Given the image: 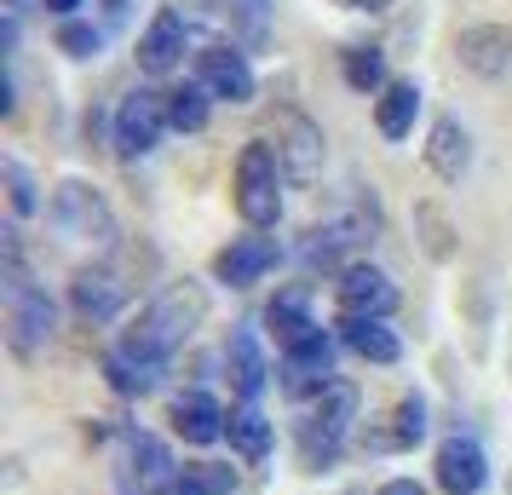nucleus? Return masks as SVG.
Masks as SVG:
<instances>
[{
	"mask_svg": "<svg viewBox=\"0 0 512 495\" xmlns=\"http://www.w3.org/2000/svg\"><path fill=\"white\" fill-rule=\"evenodd\" d=\"M271 133H277L282 173H288V179H300V185H311V179L323 173V127L305 116V110H282Z\"/></svg>",
	"mask_w": 512,
	"mask_h": 495,
	"instance_id": "0eeeda50",
	"label": "nucleus"
},
{
	"mask_svg": "<svg viewBox=\"0 0 512 495\" xmlns=\"http://www.w3.org/2000/svg\"><path fill=\"white\" fill-rule=\"evenodd\" d=\"M70 306H75V317H87V323H110V317L127 306V288H121L116 271L87 265V271H75V283H70Z\"/></svg>",
	"mask_w": 512,
	"mask_h": 495,
	"instance_id": "dca6fc26",
	"label": "nucleus"
},
{
	"mask_svg": "<svg viewBox=\"0 0 512 495\" xmlns=\"http://www.w3.org/2000/svg\"><path fill=\"white\" fill-rule=\"evenodd\" d=\"M173 432L185 438V444H196V449H208V444H219L225 438V409H219V398H208V392H185V398H173Z\"/></svg>",
	"mask_w": 512,
	"mask_h": 495,
	"instance_id": "f3484780",
	"label": "nucleus"
},
{
	"mask_svg": "<svg viewBox=\"0 0 512 495\" xmlns=\"http://www.w3.org/2000/svg\"><path fill=\"white\" fill-rule=\"evenodd\" d=\"M415 116H420V87L415 81H392V87L380 93V104H374V127H380L386 139H409Z\"/></svg>",
	"mask_w": 512,
	"mask_h": 495,
	"instance_id": "5701e85b",
	"label": "nucleus"
},
{
	"mask_svg": "<svg viewBox=\"0 0 512 495\" xmlns=\"http://www.w3.org/2000/svg\"><path fill=\"white\" fill-rule=\"evenodd\" d=\"M426 162H432L438 179L461 185V173L472 167V133H466L455 116H438L432 121V139H426Z\"/></svg>",
	"mask_w": 512,
	"mask_h": 495,
	"instance_id": "a211bd4d",
	"label": "nucleus"
},
{
	"mask_svg": "<svg viewBox=\"0 0 512 495\" xmlns=\"http://www.w3.org/2000/svg\"><path fill=\"white\" fill-rule=\"evenodd\" d=\"M340 340L369 363H397L403 357V340L386 329V317H340Z\"/></svg>",
	"mask_w": 512,
	"mask_h": 495,
	"instance_id": "4be33fe9",
	"label": "nucleus"
},
{
	"mask_svg": "<svg viewBox=\"0 0 512 495\" xmlns=\"http://www.w3.org/2000/svg\"><path fill=\"white\" fill-rule=\"evenodd\" d=\"M380 495H426L415 478H392V484H380Z\"/></svg>",
	"mask_w": 512,
	"mask_h": 495,
	"instance_id": "2f4dec72",
	"label": "nucleus"
},
{
	"mask_svg": "<svg viewBox=\"0 0 512 495\" xmlns=\"http://www.w3.org/2000/svg\"><path fill=\"white\" fill-rule=\"evenodd\" d=\"M167 375V357L144 352L139 340H121L116 352H104V380L116 386L121 398H144V392H156Z\"/></svg>",
	"mask_w": 512,
	"mask_h": 495,
	"instance_id": "9b49d317",
	"label": "nucleus"
},
{
	"mask_svg": "<svg viewBox=\"0 0 512 495\" xmlns=\"http://www.w3.org/2000/svg\"><path fill=\"white\" fill-rule=\"evenodd\" d=\"M277 260H282L277 236H236L231 248L213 260V271H219V283H231V288H254Z\"/></svg>",
	"mask_w": 512,
	"mask_h": 495,
	"instance_id": "4468645a",
	"label": "nucleus"
},
{
	"mask_svg": "<svg viewBox=\"0 0 512 495\" xmlns=\"http://www.w3.org/2000/svg\"><path fill=\"white\" fill-rule=\"evenodd\" d=\"M265 323H271L282 352H294L300 340H311V334L323 329V323L311 317V306H305V288H282L277 300H271V311H265Z\"/></svg>",
	"mask_w": 512,
	"mask_h": 495,
	"instance_id": "412c9836",
	"label": "nucleus"
},
{
	"mask_svg": "<svg viewBox=\"0 0 512 495\" xmlns=\"http://www.w3.org/2000/svg\"><path fill=\"white\" fill-rule=\"evenodd\" d=\"M0 173H6V196H12V213H35V208H41V202H35V179L24 173V162H6Z\"/></svg>",
	"mask_w": 512,
	"mask_h": 495,
	"instance_id": "7c9ffc66",
	"label": "nucleus"
},
{
	"mask_svg": "<svg viewBox=\"0 0 512 495\" xmlns=\"http://www.w3.org/2000/svg\"><path fill=\"white\" fill-rule=\"evenodd\" d=\"M208 87L202 81H185V87H173L167 93V121L179 127V133H202L208 127Z\"/></svg>",
	"mask_w": 512,
	"mask_h": 495,
	"instance_id": "a878e982",
	"label": "nucleus"
},
{
	"mask_svg": "<svg viewBox=\"0 0 512 495\" xmlns=\"http://www.w3.org/2000/svg\"><path fill=\"white\" fill-rule=\"evenodd\" d=\"M6 334H12V352L18 357H35L58 334V306L47 300V288H35L24 277L18 231H6Z\"/></svg>",
	"mask_w": 512,
	"mask_h": 495,
	"instance_id": "f257e3e1",
	"label": "nucleus"
},
{
	"mask_svg": "<svg viewBox=\"0 0 512 495\" xmlns=\"http://www.w3.org/2000/svg\"><path fill=\"white\" fill-rule=\"evenodd\" d=\"M225 438H231V449L242 461H265V455H271V421L259 415L254 403H242L231 421H225Z\"/></svg>",
	"mask_w": 512,
	"mask_h": 495,
	"instance_id": "393cba45",
	"label": "nucleus"
},
{
	"mask_svg": "<svg viewBox=\"0 0 512 495\" xmlns=\"http://www.w3.org/2000/svg\"><path fill=\"white\" fill-rule=\"evenodd\" d=\"M340 64H346V81L357 87V93L392 87V81H386V52H380V47H346V52H340Z\"/></svg>",
	"mask_w": 512,
	"mask_h": 495,
	"instance_id": "bb28decb",
	"label": "nucleus"
},
{
	"mask_svg": "<svg viewBox=\"0 0 512 495\" xmlns=\"http://www.w3.org/2000/svg\"><path fill=\"white\" fill-rule=\"evenodd\" d=\"M173 127L167 121V93H150V87H139V93H127L116 104V156L121 162H139V156H150L156 144H162V133Z\"/></svg>",
	"mask_w": 512,
	"mask_h": 495,
	"instance_id": "423d86ee",
	"label": "nucleus"
},
{
	"mask_svg": "<svg viewBox=\"0 0 512 495\" xmlns=\"http://www.w3.org/2000/svg\"><path fill=\"white\" fill-rule=\"evenodd\" d=\"M420 438H426V403H420V398H403V403H397V432H392V444L409 449V444H420Z\"/></svg>",
	"mask_w": 512,
	"mask_h": 495,
	"instance_id": "c85d7f7f",
	"label": "nucleus"
},
{
	"mask_svg": "<svg viewBox=\"0 0 512 495\" xmlns=\"http://www.w3.org/2000/svg\"><path fill=\"white\" fill-rule=\"evenodd\" d=\"M397 311V283L380 265L351 260L340 271V317H392Z\"/></svg>",
	"mask_w": 512,
	"mask_h": 495,
	"instance_id": "9d476101",
	"label": "nucleus"
},
{
	"mask_svg": "<svg viewBox=\"0 0 512 495\" xmlns=\"http://www.w3.org/2000/svg\"><path fill=\"white\" fill-rule=\"evenodd\" d=\"M340 6H346V12H386L392 0H340Z\"/></svg>",
	"mask_w": 512,
	"mask_h": 495,
	"instance_id": "473e14b6",
	"label": "nucleus"
},
{
	"mask_svg": "<svg viewBox=\"0 0 512 495\" xmlns=\"http://www.w3.org/2000/svg\"><path fill=\"white\" fill-rule=\"evenodd\" d=\"M236 472L225 467H179V478L167 484V495H231Z\"/></svg>",
	"mask_w": 512,
	"mask_h": 495,
	"instance_id": "cd10ccee",
	"label": "nucleus"
},
{
	"mask_svg": "<svg viewBox=\"0 0 512 495\" xmlns=\"http://www.w3.org/2000/svg\"><path fill=\"white\" fill-rule=\"evenodd\" d=\"M351 421H357V386H351V380H334L323 398L311 403V415L300 421V455H305V467H323V461H334V449L346 444Z\"/></svg>",
	"mask_w": 512,
	"mask_h": 495,
	"instance_id": "20e7f679",
	"label": "nucleus"
},
{
	"mask_svg": "<svg viewBox=\"0 0 512 495\" xmlns=\"http://www.w3.org/2000/svg\"><path fill=\"white\" fill-rule=\"evenodd\" d=\"M484 478H489L484 449L472 444V438H449V444L438 449V484L449 495H478L484 490Z\"/></svg>",
	"mask_w": 512,
	"mask_h": 495,
	"instance_id": "6ab92c4d",
	"label": "nucleus"
},
{
	"mask_svg": "<svg viewBox=\"0 0 512 495\" xmlns=\"http://www.w3.org/2000/svg\"><path fill=\"white\" fill-rule=\"evenodd\" d=\"M236 213L254 231H271L282 219V156L271 144H242V156H236Z\"/></svg>",
	"mask_w": 512,
	"mask_h": 495,
	"instance_id": "7ed1b4c3",
	"label": "nucleus"
},
{
	"mask_svg": "<svg viewBox=\"0 0 512 495\" xmlns=\"http://www.w3.org/2000/svg\"><path fill=\"white\" fill-rule=\"evenodd\" d=\"M271 0H225V18H231V35L242 52H265L271 47Z\"/></svg>",
	"mask_w": 512,
	"mask_h": 495,
	"instance_id": "b1692460",
	"label": "nucleus"
},
{
	"mask_svg": "<svg viewBox=\"0 0 512 495\" xmlns=\"http://www.w3.org/2000/svg\"><path fill=\"white\" fill-rule=\"evenodd\" d=\"M196 81L213 98H225V104H248L254 98V64H248V52L225 47V41H213V47L196 52Z\"/></svg>",
	"mask_w": 512,
	"mask_h": 495,
	"instance_id": "1a4fd4ad",
	"label": "nucleus"
},
{
	"mask_svg": "<svg viewBox=\"0 0 512 495\" xmlns=\"http://www.w3.org/2000/svg\"><path fill=\"white\" fill-rule=\"evenodd\" d=\"M173 478H179V467H173V455H167L162 438H156V432H133V438H127V490L167 495Z\"/></svg>",
	"mask_w": 512,
	"mask_h": 495,
	"instance_id": "2eb2a0df",
	"label": "nucleus"
},
{
	"mask_svg": "<svg viewBox=\"0 0 512 495\" xmlns=\"http://www.w3.org/2000/svg\"><path fill=\"white\" fill-rule=\"evenodd\" d=\"M185 41H190L185 18H179L173 6H162V12L150 18V29L139 35V70L144 75H173L185 64Z\"/></svg>",
	"mask_w": 512,
	"mask_h": 495,
	"instance_id": "f8f14e48",
	"label": "nucleus"
},
{
	"mask_svg": "<svg viewBox=\"0 0 512 495\" xmlns=\"http://www.w3.org/2000/svg\"><path fill=\"white\" fill-rule=\"evenodd\" d=\"M328 386H334V340H328V329H317L294 352H282V392L288 398H311V392L323 398Z\"/></svg>",
	"mask_w": 512,
	"mask_h": 495,
	"instance_id": "6e6552de",
	"label": "nucleus"
},
{
	"mask_svg": "<svg viewBox=\"0 0 512 495\" xmlns=\"http://www.w3.org/2000/svg\"><path fill=\"white\" fill-rule=\"evenodd\" d=\"M58 47L70 52V58H98L104 35H98L93 24H75V18H64V29H58Z\"/></svg>",
	"mask_w": 512,
	"mask_h": 495,
	"instance_id": "c756f323",
	"label": "nucleus"
},
{
	"mask_svg": "<svg viewBox=\"0 0 512 495\" xmlns=\"http://www.w3.org/2000/svg\"><path fill=\"white\" fill-rule=\"evenodd\" d=\"M202 317H208V294H202L196 283H179V288H167L162 300L144 311L139 329L127 334V340H139L144 352H156V357H173L190 334L202 329Z\"/></svg>",
	"mask_w": 512,
	"mask_h": 495,
	"instance_id": "f03ea898",
	"label": "nucleus"
},
{
	"mask_svg": "<svg viewBox=\"0 0 512 495\" xmlns=\"http://www.w3.org/2000/svg\"><path fill=\"white\" fill-rule=\"evenodd\" d=\"M225 369H231V386L242 403H254L265 392V352H259V334L254 329H231V346H225Z\"/></svg>",
	"mask_w": 512,
	"mask_h": 495,
	"instance_id": "aec40b11",
	"label": "nucleus"
},
{
	"mask_svg": "<svg viewBox=\"0 0 512 495\" xmlns=\"http://www.w3.org/2000/svg\"><path fill=\"white\" fill-rule=\"evenodd\" d=\"M104 12H110V24H121L127 18V0H104Z\"/></svg>",
	"mask_w": 512,
	"mask_h": 495,
	"instance_id": "72a5a7b5",
	"label": "nucleus"
},
{
	"mask_svg": "<svg viewBox=\"0 0 512 495\" xmlns=\"http://www.w3.org/2000/svg\"><path fill=\"white\" fill-rule=\"evenodd\" d=\"M12 6H24V0H12Z\"/></svg>",
	"mask_w": 512,
	"mask_h": 495,
	"instance_id": "c9c22d12",
	"label": "nucleus"
},
{
	"mask_svg": "<svg viewBox=\"0 0 512 495\" xmlns=\"http://www.w3.org/2000/svg\"><path fill=\"white\" fill-rule=\"evenodd\" d=\"M455 52H461V64L472 75L495 81V75L512 70V29L507 24H472L455 35Z\"/></svg>",
	"mask_w": 512,
	"mask_h": 495,
	"instance_id": "ddd939ff",
	"label": "nucleus"
},
{
	"mask_svg": "<svg viewBox=\"0 0 512 495\" xmlns=\"http://www.w3.org/2000/svg\"><path fill=\"white\" fill-rule=\"evenodd\" d=\"M75 6H81V0H47V12H58V18H70Z\"/></svg>",
	"mask_w": 512,
	"mask_h": 495,
	"instance_id": "f704fd0d",
	"label": "nucleus"
},
{
	"mask_svg": "<svg viewBox=\"0 0 512 495\" xmlns=\"http://www.w3.org/2000/svg\"><path fill=\"white\" fill-rule=\"evenodd\" d=\"M52 225L70 236V242H93V248H110L116 242V213H110V202L93 185H81V179H64V185L52 190Z\"/></svg>",
	"mask_w": 512,
	"mask_h": 495,
	"instance_id": "39448f33",
	"label": "nucleus"
}]
</instances>
